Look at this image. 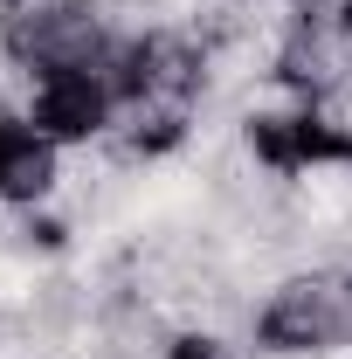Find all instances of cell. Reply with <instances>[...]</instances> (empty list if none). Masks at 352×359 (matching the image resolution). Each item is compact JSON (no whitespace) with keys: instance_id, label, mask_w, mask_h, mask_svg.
<instances>
[{"instance_id":"cell-6","label":"cell","mask_w":352,"mask_h":359,"mask_svg":"<svg viewBox=\"0 0 352 359\" xmlns=\"http://www.w3.org/2000/svg\"><path fill=\"white\" fill-rule=\"evenodd\" d=\"M159 359H235L228 346V332H208V325H180L173 339H166V353Z\"/></svg>"},{"instance_id":"cell-3","label":"cell","mask_w":352,"mask_h":359,"mask_svg":"<svg viewBox=\"0 0 352 359\" xmlns=\"http://www.w3.org/2000/svg\"><path fill=\"white\" fill-rule=\"evenodd\" d=\"M242 145L276 187L311 180V173H352V125L332 104H297V97L249 104L242 111Z\"/></svg>"},{"instance_id":"cell-8","label":"cell","mask_w":352,"mask_h":359,"mask_svg":"<svg viewBox=\"0 0 352 359\" xmlns=\"http://www.w3.org/2000/svg\"><path fill=\"white\" fill-rule=\"evenodd\" d=\"M332 14H339V28H346V35H352V0H339V7H332Z\"/></svg>"},{"instance_id":"cell-1","label":"cell","mask_w":352,"mask_h":359,"mask_svg":"<svg viewBox=\"0 0 352 359\" xmlns=\"http://www.w3.org/2000/svg\"><path fill=\"white\" fill-rule=\"evenodd\" d=\"M249 346H256V359H339V353H352V269L346 263L283 269L249 304Z\"/></svg>"},{"instance_id":"cell-4","label":"cell","mask_w":352,"mask_h":359,"mask_svg":"<svg viewBox=\"0 0 352 359\" xmlns=\"http://www.w3.org/2000/svg\"><path fill=\"white\" fill-rule=\"evenodd\" d=\"M21 118L48 145L90 152L118 132V90L104 69H42V76H21Z\"/></svg>"},{"instance_id":"cell-2","label":"cell","mask_w":352,"mask_h":359,"mask_svg":"<svg viewBox=\"0 0 352 359\" xmlns=\"http://www.w3.org/2000/svg\"><path fill=\"white\" fill-rule=\"evenodd\" d=\"M111 0H7L0 7V55L21 76L42 69H104L118 48Z\"/></svg>"},{"instance_id":"cell-5","label":"cell","mask_w":352,"mask_h":359,"mask_svg":"<svg viewBox=\"0 0 352 359\" xmlns=\"http://www.w3.org/2000/svg\"><path fill=\"white\" fill-rule=\"evenodd\" d=\"M62 145H48L35 125H21V132L0 145V208L7 215H21V208H48V201H62Z\"/></svg>"},{"instance_id":"cell-9","label":"cell","mask_w":352,"mask_h":359,"mask_svg":"<svg viewBox=\"0 0 352 359\" xmlns=\"http://www.w3.org/2000/svg\"><path fill=\"white\" fill-rule=\"evenodd\" d=\"M0 7H7V0H0Z\"/></svg>"},{"instance_id":"cell-7","label":"cell","mask_w":352,"mask_h":359,"mask_svg":"<svg viewBox=\"0 0 352 359\" xmlns=\"http://www.w3.org/2000/svg\"><path fill=\"white\" fill-rule=\"evenodd\" d=\"M21 125H28V118H21V104H7V97H0V145L21 132Z\"/></svg>"}]
</instances>
